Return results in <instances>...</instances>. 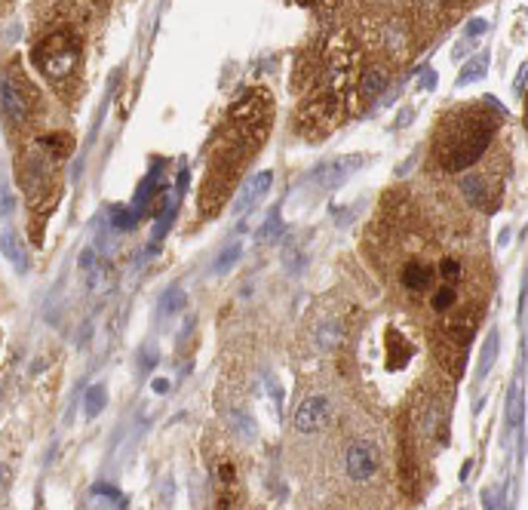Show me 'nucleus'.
<instances>
[{"mask_svg":"<svg viewBox=\"0 0 528 510\" xmlns=\"http://www.w3.org/2000/svg\"><path fill=\"white\" fill-rule=\"evenodd\" d=\"M498 129V117L485 114L483 108H467L458 114L446 117L437 136V160L442 169L461 172L483 157L488 142L494 138Z\"/></svg>","mask_w":528,"mask_h":510,"instance_id":"nucleus-1","label":"nucleus"},{"mask_svg":"<svg viewBox=\"0 0 528 510\" xmlns=\"http://www.w3.org/2000/svg\"><path fill=\"white\" fill-rule=\"evenodd\" d=\"M31 59H34V65L41 68V74L46 81L62 92L77 81V68H80V59H83V41L71 28L50 31L34 46Z\"/></svg>","mask_w":528,"mask_h":510,"instance_id":"nucleus-2","label":"nucleus"},{"mask_svg":"<svg viewBox=\"0 0 528 510\" xmlns=\"http://www.w3.org/2000/svg\"><path fill=\"white\" fill-rule=\"evenodd\" d=\"M360 52L347 34L332 37L322 59V83H326V96L332 98H347L360 83Z\"/></svg>","mask_w":528,"mask_h":510,"instance_id":"nucleus-3","label":"nucleus"},{"mask_svg":"<svg viewBox=\"0 0 528 510\" xmlns=\"http://www.w3.org/2000/svg\"><path fill=\"white\" fill-rule=\"evenodd\" d=\"M335 117H338V98L320 92V96H310L307 102L301 105L298 114H295V120H298L301 136L316 142V138H326L329 132H332Z\"/></svg>","mask_w":528,"mask_h":510,"instance_id":"nucleus-4","label":"nucleus"},{"mask_svg":"<svg viewBox=\"0 0 528 510\" xmlns=\"http://www.w3.org/2000/svg\"><path fill=\"white\" fill-rule=\"evenodd\" d=\"M344 470L353 482H368L378 476L381 470V458L375 452V446H368L366 440H353L347 446V455H344Z\"/></svg>","mask_w":528,"mask_h":510,"instance_id":"nucleus-5","label":"nucleus"},{"mask_svg":"<svg viewBox=\"0 0 528 510\" xmlns=\"http://www.w3.org/2000/svg\"><path fill=\"white\" fill-rule=\"evenodd\" d=\"M329 421H332V406L326 396H307L295 412V427L301 434H316V430L329 427Z\"/></svg>","mask_w":528,"mask_h":510,"instance_id":"nucleus-6","label":"nucleus"},{"mask_svg":"<svg viewBox=\"0 0 528 510\" xmlns=\"http://www.w3.org/2000/svg\"><path fill=\"white\" fill-rule=\"evenodd\" d=\"M437 274L439 270H433V264L421 262V258H408V262L399 268V286L406 289L408 295H424V293H430Z\"/></svg>","mask_w":528,"mask_h":510,"instance_id":"nucleus-7","label":"nucleus"},{"mask_svg":"<svg viewBox=\"0 0 528 510\" xmlns=\"http://www.w3.org/2000/svg\"><path fill=\"white\" fill-rule=\"evenodd\" d=\"M360 163H362V157H353V154L335 157L332 163H322V167H316L314 182H320L322 188H338V184H344L347 178H351L353 172L360 169Z\"/></svg>","mask_w":528,"mask_h":510,"instance_id":"nucleus-8","label":"nucleus"},{"mask_svg":"<svg viewBox=\"0 0 528 510\" xmlns=\"http://www.w3.org/2000/svg\"><path fill=\"white\" fill-rule=\"evenodd\" d=\"M270 182H274V172H270V169H261V172H255V176H249L246 182H243V188L236 191V197H234V213L236 215L249 213V206H252V203H258L261 197L267 194Z\"/></svg>","mask_w":528,"mask_h":510,"instance_id":"nucleus-9","label":"nucleus"},{"mask_svg":"<svg viewBox=\"0 0 528 510\" xmlns=\"http://www.w3.org/2000/svg\"><path fill=\"white\" fill-rule=\"evenodd\" d=\"M461 194L467 197V203H473V206L479 209H494L498 206V188H492L488 184L485 176H479V172H470V176L461 178Z\"/></svg>","mask_w":528,"mask_h":510,"instance_id":"nucleus-10","label":"nucleus"},{"mask_svg":"<svg viewBox=\"0 0 528 510\" xmlns=\"http://www.w3.org/2000/svg\"><path fill=\"white\" fill-rule=\"evenodd\" d=\"M0 92H3V117L10 127H19V123L28 120V98L22 96L16 83H12L10 74H3V83H0Z\"/></svg>","mask_w":528,"mask_h":510,"instance_id":"nucleus-11","label":"nucleus"},{"mask_svg":"<svg viewBox=\"0 0 528 510\" xmlns=\"http://www.w3.org/2000/svg\"><path fill=\"white\" fill-rule=\"evenodd\" d=\"M37 145H41V151H43V154H50L56 163L68 160V157H71V151H74V138H71V136H65V132H50V136H43Z\"/></svg>","mask_w":528,"mask_h":510,"instance_id":"nucleus-12","label":"nucleus"},{"mask_svg":"<svg viewBox=\"0 0 528 510\" xmlns=\"http://www.w3.org/2000/svg\"><path fill=\"white\" fill-rule=\"evenodd\" d=\"M387 89V71L384 68H366L362 71V77H360V92H362V98H378L381 92Z\"/></svg>","mask_w":528,"mask_h":510,"instance_id":"nucleus-13","label":"nucleus"},{"mask_svg":"<svg viewBox=\"0 0 528 510\" xmlns=\"http://www.w3.org/2000/svg\"><path fill=\"white\" fill-rule=\"evenodd\" d=\"M104 406H108V390H104V384H92L87 390V396H83V415H87V418H96V415H102Z\"/></svg>","mask_w":528,"mask_h":510,"instance_id":"nucleus-14","label":"nucleus"},{"mask_svg":"<svg viewBox=\"0 0 528 510\" xmlns=\"http://www.w3.org/2000/svg\"><path fill=\"white\" fill-rule=\"evenodd\" d=\"M439 277H442V283H446V286L458 289V283L464 280V262H461L458 255H446L439 262Z\"/></svg>","mask_w":528,"mask_h":510,"instance_id":"nucleus-15","label":"nucleus"},{"mask_svg":"<svg viewBox=\"0 0 528 510\" xmlns=\"http://www.w3.org/2000/svg\"><path fill=\"white\" fill-rule=\"evenodd\" d=\"M494 357H498V329H492V332L485 335L483 350H479V379H485V375L492 372Z\"/></svg>","mask_w":528,"mask_h":510,"instance_id":"nucleus-16","label":"nucleus"},{"mask_svg":"<svg viewBox=\"0 0 528 510\" xmlns=\"http://www.w3.org/2000/svg\"><path fill=\"white\" fill-rule=\"evenodd\" d=\"M240 255H243V243H240V240L228 243V246H224L221 253H219V258L212 262V270H215V274H228V270L234 268V262H236Z\"/></svg>","mask_w":528,"mask_h":510,"instance_id":"nucleus-17","label":"nucleus"},{"mask_svg":"<svg viewBox=\"0 0 528 510\" xmlns=\"http://www.w3.org/2000/svg\"><path fill=\"white\" fill-rule=\"evenodd\" d=\"M522 421V384L513 381L510 396H507V425L516 427Z\"/></svg>","mask_w":528,"mask_h":510,"instance_id":"nucleus-18","label":"nucleus"},{"mask_svg":"<svg viewBox=\"0 0 528 510\" xmlns=\"http://www.w3.org/2000/svg\"><path fill=\"white\" fill-rule=\"evenodd\" d=\"M454 304H458V289L454 286H439L437 293L430 295V308L437 310V314H448V310H454Z\"/></svg>","mask_w":528,"mask_h":510,"instance_id":"nucleus-19","label":"nucleus"},{"mask_svg":"<svg viewBox=\"0 0 528 510\" xmlns=\"http://www.w3.org/2000/svg\"><path fill=\"white\" fill-rule=\"evenodd\" d=\"M178 310H184V293L178 286H173V289H166L163 293V298H160V314H178Z\"/></svg>","mask_w":528,"mask_h":510,"instance_id":"nucleus-20","label":"nucleus"},{"mask_svg":"<svg viewBox=\"0 0 528 510\" xmlns=\"http://www.w3.org/2000/svg\"><path fill=\"white\" fill-rule=\"evenodd\" d=\"M138 218H142V215H138L132 206H129V209L117 206L114 213H111V224H114L117 231H129V228H135V224H138Z\"/></svg>","mask_w":528,"mask_h":510,"instance_id":"nucleus-21","label":"nucleus"},{"mask_svg":"<svg viewBox=\"0 0 528 510\" xmlns=\"http://www.w3.org/2000/svg\"><path fill=\"white\" fill-rule=\"evenodd\" d=\"M485 74V56L483 59H473V62H467L464 65V71L458 74V86H467V83H473V81H479V77Z\"/></svg>","mask_w":528,"mask_h":510,"instance_id":"nucleus-22","label":"nucleus"},{"mask_svg":"<svg viewBox=\"0 0 528 510\" xmlns=\"http://www.w3.org/2000/svg\"><path fill=\"white\" fill-rule=\"evenodd\" d=\"M215 474H219V489H236V465L234 461H219V467H215Z\"/></svg>","mask_w":528,"mask_h":510,"instance_id":"nucleus-23","label":"nucleus"},{"mask_svg":"<svg viewBox=\"0 0 528 510\" xmlns=\"http://www.w3.org/2000/svg\"><path fill=\"white\" fill-rule=\"evenodd\" d=\"M3 240H6V258H10V262L16 264L19 270H25V268H28V262H25V255H22V249H19L16 237H12L10 231H6V234H3Z\"/></svg>","mask_w":528,"mask_h":510,"instance_id":"nucleus-24","label":"nucleus"},{"mask_svg":"<svg viewBox=\"0 0 528 510\" xmlns=\"http://www.w3.org/2000/svg\"><path fill=\"white\" fill-rule=\"evenodd\" d=\"M230 418H234V425L243 430V436H249V440H252V436H255V427H252V421H249L246 415H243V412H234Z\"/></svg>","mask_w":528,"mask_h":510,"instance_id":"nucleus-25","label":"nucleus"},{"mask_svg":"<svg viewBox=\"0 0 528 510\" xmlns=\"http://www.w3.org/2000/svg\"><path fill=\"white\" fill-rule=\"evenodd\" d=\"M274 228H276V209H270V215H267V222H264V228L258 231V237H267Z\"/></svg>","mask_w":528,"mask_h":510,"instance_id":"nucleus-26","label":"nucleus"},{"mask_svg":"<svg viewBox=\"0 0 528 510\" xmlns=\"http://www.w3.org/2000/svg\"><path fill=\"white\" fill-rule=\"evenodd\" d=\"M483 31H485V19H473V22L470 25H467V34H483Z\"/></svg>","mask_w":528,"mask_h":510,"instance_id":"nucleus-27","label":"nucleus"},{"mask_svg":"<svg viewBox=\"0 0 528 510\" xmlns=\"http://www.w3.org/2000/svg\"><path fill=\"white\" fill-rule=\"evenodd\" d=\"M151 390H154V394H166V390H169V381H166V379H154V381H151Z\"/></svg>","mask_w":528,"mask_h":510,"instance_id":"nucleus-28","label":"nucleus"},{"mask_svg":"<svg viewBox=\"0 0 528 510\" xmlns=\"http://www.w3.org/2000/svg\"><path fill=\"white\" fill-rule=\"evenodd\" d=\"M10 209H12V194H10V188L3 184V215H10Z\"/></svg>","mask_w":528,"mask_h":510,"instance_id":"nucleus-29","label":"nucleus"}]
</instances>
